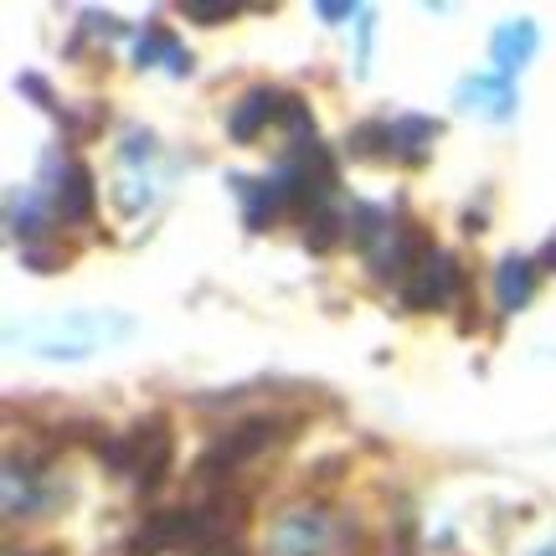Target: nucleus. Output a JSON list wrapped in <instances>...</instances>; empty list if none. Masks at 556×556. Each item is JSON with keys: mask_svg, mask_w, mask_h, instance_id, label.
<instances>
[{"mask_svg": "<svg viewBox=\"0 0 556 556\" xmlns=\"http://www.w3.org/2000/svg\"><path fill=\"white\" fill-rule=\"evenodd\" d=\"M289 99H294V93H278V88H253V93H242V103L232 109V119H227V135L238 139V144H253L278 114H289Z\"/></svg>", "mask_w": 556, "mask_h": 556, "instance_id": "7", "label": "nucleus"}, {"mask_svg": "<svg viewBox=\"0 0 556 556\" xmlns=\"http://www.w3.org/2000/svg\"><path fill=\"white\" fill-rule=\"evenodd\" d=\"M170 448H176V438H170V422L165 417H144L135 428H124L103 458L119 469L124 479H135V484H155L165 475V464H170Z\"/></svg>", "mask_w": 556, "mask_h": 556, "instance_id": "4", "label": "nucleus"}, {"mask_svg": "<svg viewBox=\"0 0 556 556\" xmlns=\"http://www.w3.org/2000/svg\"><path fill=\"white\" fill-rule=\"evenodd\" d=\"M135 330L129 315H109V309H83V315H52V319H37L26 330H11V340H31L26 351L37 356H52V361H73V356H93L103 345H114Z\"/></svg>", "mask_w": 556, "mask_h": 556, "instance_id": "2", "label": "nucleus"}, {"mask_svg": "<svg viewBox=\"0 0 556 556\" xmlns=\"http://www.w3.org/2000/svg\"><path fill=\"white\" fill-rule=\"evenodd\" d=\"M197 21H222V16H238V0H222V5H186Z\"/></svg>", "mask_w": 556, "mask_h": 556, "instance_id": "13", "label": "nucleus"}, {"mask_svg": "<svg viewBox=\"0 0 556 556\" xmlns=\"http://www.w3.org/2000/svg\"><path fill=\"white\" fill-rule=\"evenodd\" d=\"M330 541V520L319 510H294L274 526V556H319Z\"/></svg>", "mask_w": 556, "mask_h": 556, "instance_id": "8", "label": "nucleus"}, {"mask_svg": "<svg viewBox=\"0 0 556 556\" xmlns=\"http://www.w3.org/2000/svg\"><path fill=\"white\" fill-rule=\"evenodd\" d=\"M278 438H283V422H278V417H242L238 428H227V433L201 454V479H206V484H222V479L242 475L248 464H258V458L274 448Z\"/></svg>", "mask_w": 556, "mask_h": 556, "instance_id": "3", "label": "nucleus"}, {"mask_svg": "<svg viewBox=\"0 0 556 556\" xmlns=\"http://www.w3.org/2000/svg\"><path fill=\"white\" fill-rule=\"evenodd\" d=\"M458 103L464 109H475V114H490V119H510L516 114V88L510 78H500V73H469V78L458 83Z\"/></svg>", "mask_w": 556, "mask_h": 556, "instance_id": "10", "label": "nucleus"}, {"mask_svg": "<svg viewBox=\"0 0 556 556\" xmlns=\"http://www.w3.org/2000/svg\"><path fill=\"white\" fill-rule=\"evenodd\" d=\"M238 552V526L227 505H180L144 520L135 536V556H232Z\"/></svg>", "mask_w": 556, "mask_h": 556, "instance_id": "1", "label": "nucleus"}, {"mask_svg": "<svg viewBox=\"0 0 556 556\" xmlns=\"http://www.w3.org/2000/svg\"><path fill=\"white\" fill-rule=\"evenodd\" d=\"M438 124L433 119H397V124H371V129H356V150L366 155H407L422 160L428 144H433Z\"/></svg>", "mask_w": 556, "mask_h": 556, "instance_id": "6", "label": "nucleus"}, {"mask_svg": "<svg viewBox=\"0 0 556 556\" xmlns=\"http://www.w3.org/2000/svg\"><path fill=\"white\" fill-rule=\"evenodd\" d=\"M402 294H407L413 309H443V304L458 294V263L448 258V253L428 248V253L417 258L413 274L402 278Z\"/></svg>", "mask_w": 556, "mask_h": 556, "instance_id": "5", "label": "nucleus"}, {"mask_svg": "<svg viewBox=\"0 0 556 556\" xmlns=\"http://www.w3.org/2000/svg\"><path fill=\"white\" fill-rule=\"evenodd\" d=\"M531 294H536V263L520 258V253H505V258H500V268H495L500 309H520Z\"/></svg>", "mask_w": 556, "mask_h": 556, "instance_id": "11", "label": "nucleus"}, {"mask_svg": "<svg viewBox=\"0 0 556 556\" xmlns=\"http://www.w3.org/2000/svg\"><path fill=\"white\" fill-rule=\"evenodd\" d=\"M62 217H73V222H83V217H93V186H88V170L83 165H67L62 170Z\"/></svg>", "mask_w": 556, "mask_h": 556, "instance_id": "12", "label": "nucleus"}, {"mask_svg": "<svg viewBox=\"0 0 556 556\" xmlns=\"http://www.w3.org/2000/svg\"><path fill=\"white\" fill-rule=\"evenodd\" d=\"M531 556H556V541H546V546H536Z\"/></svg>", "mask_w": 556, "mask_h": 556, "instance_id": "15", "label": "nucleus"}, {"mask_svg": "<svg viewBox=\"0 0 556 556\" xmlns=\"http://www.w3.org/2000/svg\"><path fill=\"white\" fill-rule=\"evenodd\" d=\"M315 16H325V21H345V16H366L361 5H315Z\"/></svg>", "mask_w": 556, "mask_h": 556, "instance_id": "14", "label": "nucleus"}, {"mask_svg": "<svg viewBox=\"0 0 556 556\" xmlns=\"http://www.w3.org/2000/svg\"><path fill=\"white\" fill-rule=\"evenodd\" d=\"M546 263H552V268H556V238L546 242Z\"/></svg>", "mask_w": 556, "mask_h": 556, "instance_id": "16", "label": "nucleus"}, {"mask_svg": "<svg viewBox=\"0 0 556 556\" xmlns=\"http://www.w3.org/2000/svg\"><path fill=\"white\" fill-rule=\"evenodd\" d=\"M536 41H541L536 21H526V16H520V21H505V26H495V37H490V58H495L500 78H516L520 67L531 62Z\"/></svg>", "mask_w": 556, "mask_h": 556, "instance_id": "9", "label": "nucleus"}]
</instances>
